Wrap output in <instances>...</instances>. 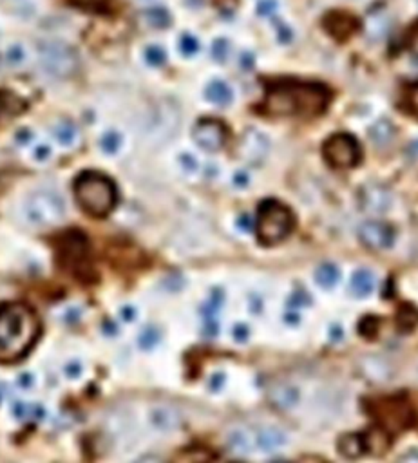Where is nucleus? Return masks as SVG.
<instances>
[{
  "mask_svg": "<svg viewBox=\"0 0 418 463\" xmlns=\"http://www.w3.org/2000/svg\"><path fill=\"white\" fill-rule=\"evenodd\" d=\"M161 340V331L156 326H145L138 335V346L143 351H152Z\"/></svg>",
  "mask_w": 418,
  "mask_h": 463,
  "instance_id": "cd10ccee",
  "label": "nucleus"
},
{
  "mask_svg": "<svg viewBox=\"0 0 418 463\" xmlns=\"http://www.w3.org/2000/svg\"><path fill=\"white\" fill-rule=\"evenodd\" d=\"M24 217L29 225L38 228H51L66 219L67 205L55 190L40 189L31 192L24 201Z\"/></svg>",
  "mask_w": 418,
  "mask_h": 463,
  "instance_id": "39448f33",
  "label": "nucleus"
},
{
  "mask_svg": "<svg viewBox=\"0 0 418 463\" xmlns=\"http://www.w3.org/2000/svg\"><path fill=\"white\" fill-rule=\"evenodd\" d=\"M331 339H333L335 342H337V340L343 339V328L337 326V324H335V326L331 328Z\"/></svg>",
  "mask_w": 418,
  "mask_h": 463,
  "instance_id": "864d4df0",
  "label": "nucleus"
},
{
  "mask_svg": "<svg viewBox=\"0 0 418 463\" xmlns=\"http://www.w3.org/2000/svg\"><path fill=\"white\" fill-rule=\"evenodd\" d=\"M371 409H373L375 418L380 422L379 427H382L384 431H389V429L402 431L410 427L413 422V411L404 400H398V398H386V400L377 402Z\"/></svg>",
  "mask_w": 418,
  "mask_h": 463,
  "instance_id": "6e6552de",
  "label": "nucleus"
},
{
  "mask_svg": "<svg viewBox=\"0 0 418 463\" xmlns=\"http://www.w3.org/2000/svg\"><path fill=\"white\" fill-rule=\"evenodd\" d=\"M42 71L55 78H67L78 69V54L60 40H44L36 47Z\"/></svg>",
  "mask_w": 418,
  "mask_h": 463,
  "instance_id": "423d86ee",
  "label": "nucleus"
},
{
  "mask_svg": "<svg viewBox=\"0 0 418 463\" xmlns=\"http://www.w3.org/2000/svg\"><path fill=\"white\" fill-rule=\"evenodd\" d=\"M226 446H229V449L232 450L233 455H250L254 447H256V443H254V434H252L250 431H245V429H236V431L230 432L229 438H226Z\"/></svg>",
  "mask_w": 418,
  "mask_h": 463,
  "instance_id": "aec40b11",
  "label": "nucleus"
},
{
  "mask_svg": "<svg viewBox=\"0 0 418 463\" xmlns=\"http://www.w3.org/2000/svg\"><path fill=\"white\" fill-rule=\"evenodd\" d=\"M287 432L278 427H261L254 432V443L263 453H273L287 446Z\"/></svg>",
  "mask_w": 418,
  "mask_h": 463,
  "instance_id": "f3484780",
  "label": "nucleus"
},
{
  "mask_svg": "<svg viewBox=\"0 0 418 463\" xmlns=\"http://www.w3.org/2000/svg\"><path fill=\"white\" fill-rule=\"evenodd\" d=\"M76 203L93 217H106L118 203V190L110 177L100 172H82L73 183Z\"/></svg>",
  "mask_w": 418,
  "mask_h": 463,
  "instance_id": "7ed1b4c3",
  "label": "nucleus"
},
{
  "mask_svg": "<svg viewBox=\"0 0 418 463\" xmlns=\"http://www.w3.org/2000/svg\"><path fill=\"white\" fill-rule=\"evenodd\" d=\"M24 109H26V103H24L20 98L9 93H0V118H2V116H6V118L17 116L18 112H22Z\"/></svg>",
  "mask_w": 418,
  "mask_h": 463,
  "instance_id": "a878e982",
  "label": "nucleus"
},
{
  "mask_svg": "<svg viewBox=\"0 0 418 463\" xmlns=\"http://www.w3.org/2000/svg\"><path fill=\"white\" fill-rule=\"evenodd\" d=\"M51 156H53V149H51V145H48V143H38V145H35V149H33V159L38 161V163L49 161Z\"/></svg>",
  "mask_w": 418,
  "mask_h": 463,
  "instance_id": "c9c22d12",
  "label": "nucleus"
},
{
  "mask_svg": "<svg viewBox=\"0 0 418 463\" xmlns=\"http://www.w3.org/2000/svg\"><path fill=\"white\" fill-rule=\"evenodd\" d=\"M396 463H418V449L405 450L404 455H401V458L396 460Z\"/></svg>",
  "mask_w": 418,
  "mask_h": 463,
  "instance_id": "37998d69",
  "label": "nucleus"
},
{
  "mask_svg": "<svg viewBox=\"0 0 418 463\" xmlns=\"http://www.w3.org/2000/svg\"><path fill=\"white\" fill-rule=\"evenodd\" d=\"M395 138V127L389 119H379L373 127L370 128V140L377 147H386L393 142Z\"/></svg>",
  "mask_w": 418,
  "mask_h": 463,
  "instance_id": "b1692460",
  "label": "nucleus"
},
{
  "mask_svg": "<svg viewBox=\"0 0 418 463\" xmlns=\"http://www.w3.org/2000/svg\"><path fill=\"white\" fill-rule=\"evenodd\" d=\"M377 286V279H375L373 272L368 268L356 270L355 274L352 275V283H349V290L356 299H366L370 297Z\"/></svg>",
  "mask_w": 418,
  "mask_h": 463,
  "instance_id": "a211bd4d",
  "label": "nucleus"
},
{
  "mask_svg": "<svg viewBox=\"0 0 418 463\" xmlns=\"http://www.w3.org/2000/svg\"><path fill=\"white\" fill-rule=\"evenodd\" d=\"M273 463H287V462H273Z\"/></svg>",
  "mask_w": 418,
  "mask_h": 463,
  "instance_id": "4d7b16f0",
  "label": "nucleus"
},
{
  "mask_svg": "<svg viewBox=\"0 0 418 463\" xmlns=\"http://www.w3.org/2000/svg\"><path fill=\"white\" fill-rule=\"evenodd\" d=\"M366 450L371 455H382L389 449V434L382 427L371 429L368 434H364Z\"/></svg>",
  "mask_w": 418,
  "mask_h": 463,
  "instance_id": "4be33fe9",
  "label": "nucleus"
},
{
  "mask_svg": "<svg viewBox=\"0 0 418 463\" xmlns=\"http://www.w3.org/2000/svg\"><path fill=\"white\" fill-rule=\"evenodd\" d=\"M284 321H287L288 324H291V326H295V324L299 322V314H297V311H294V309H290V311L284 315Z\"/></svg>",
  "mask_w": 418,
  "mask_h": 463,
  "instance_id": "3c124183",
  "label": "nucleus"
},
{
  "mask_svg": "<svg viewBox=\"0 0 418 463\" xmlns=\"http://www.w3.org/2000/svg\"><path fill=\"white\" fill-rule=\"evenodd\" d=\"M411 150H418V143H415V145L411 147Z\"/></svg>",
  "mask_w": 418,
  "mask_h": 463,
  "instance_id": "6e6d98bb",
  "label": "nucleus"
},
{
  "mask_svg": "<svg viewBox=\"0 0 418 463\" xmlns=\"http://www.w3.org/2000/svg\"><path fill=\"white\" fill-rule=\"evenodd\" d=\"M324 26L331 36H335L337 40H346L356 31L359 22L353 15L344 13V11H331L326 15Z\"/></svg>",
  "mask_w": 418,
  "mask_h": 463,
  "instance_id": "dca6fc26",
  "label": "nucleus"
},
{
  "mask_svg": "<svg viewBox=\"0 0 418 463\" xmlns=\"http://www.w3.org/2000/svg\"><path fill=\"white\" fill-rule=\"evenodd\" d=\"M134 463H165L163 462L159 456H154V455H147V456H141V458H138Z\"/></svg>",
  "mask_w": 418,
  "mask_h": 463,
  "instance_id": "09e8293b",
  "label": "nucleus"
},
{
  "mask_svg": "<svg viewBox=\"0 0 418 463\" xmlns=\"http://www.w3.org/2000/svg\"><path fill=\"white\" fill-rule=\"evenodd\" d=\"M232 337H233V340H236V342H247L248 340V337H250V328L247 326V324H236V326H233V330H232Z\"/></svg>",
  "mask_w": 418,
  "mask_h": 463,
  "instance_id": "58836bf2",
  "label": "nucleus"
},
{
  "mask_svg": "<svg viewBox=\"0 0 418 463\" xmlns=\"http://www.w3.org/2000/svg\"><path fill=\"white\" fill-rule=\"evenodd\" d=\"M223 384H225V375H221V373H217V375H214L210 379L212 391H219V389L223 388Z\"/></svg>",
  "mask_w": 418,
  "mask_h": 463,
  "instance_id": "49530a36",
  "label": "nucleus"
},
{
  "mask_svg": "<svg viewBox=\"0 0 418 463\" xmlns=\"http://www.w3.org/2000/svg\"><path fill=\"white\" fill-rule=\"evenodd\" d=\"M33 140V133H29V128H20V133L17 134V142L20 145H27Z\"/></svg>",
  "mask_w": 418,
  "mask_h": 463,
  "instance_id": "a18cd8bd",
  "label": "nucleus"
},
{
  "mask_svg": "<svg viewBox=\"0 0 418 463\" xmlns=\"http://www.w3.org/2000/svg\"><path fill=\"white\" fill-rule=\"evenodd\" d=\"M33 385V376L29 375V373H26V375L20 376V388L24 389H29Z\"/></svg>",
  "mask_w": 418,
  "mask_h": 463,
  "instance_id": "603ef678",
  "label": "nucleus"
},
{
  "mask_svg": "<svg viewBox=\"0 0 418 463\" xmlns=\"http://www.w3.org/2000/svg\"><path fill=\"white\" fill-rule=\"evenodd\" d=\"M248 308H250L252 314L259 315L263 311V299L259 295H250L248 299Z\"/></svg>",
  "mask_w": 418,
  "mask_h": 463,
  "instance_id": "79ce46f5",
  "label": "nucleus"
},
{
  "mask_svg": "<svg viewBox=\"0 0 418 463\" xmlns=\"http://www.w3.org/2000/svg\"><path fill=\"white\" fill-rule=\"evenodd\" d=\"M410 105H411V110H413L415 115L418 116V87L411 89V93H410Z\"/></svg>",
  "mask_w": 418,
  "mask_h": 463,
  "instance_id": "de8ad7c7",
  "label": "nucleus"
},
{
  "mask_svg": "<svg viewBox=\"0 0 418 463\" xmlns=\"http://www.w3.org/2000/svg\"><path fill=\"white\" fill-rule=\"evenodd\" d=\"M230 54V44L229 40L225 38H217L214 44H212V57L216 62H226Z\"/></svg>",
  "mask_w": 418,
  "mask_h": 463,
  "instance_id": "2f4dec72",
  "label": "nucleus"
},
{
  "mask_svg": "<svg viewBox=\"0 0 418 463\" xmlns=\"http://www.w3.org/2000/svg\"><path fill=\"white\" fill-rule=\"evenodd\" d=\"M248 181H250V177H248L247 172H236V176H233V185L238 186V189L248 186Z\"/></svg>",
  "mask_w": 418,
  "mask_h": 463,
  "instance_id": "c03bdc74",
  "label": "nucleus"
},
{
  "mask_svg": "<svg viewBox=\"0 0 418 463\" xmlns=\"http://www.w3.org/2000/svg\"><path fill=\"white\" fill-rule=\"evenodd\" d=\"M147 420H149L150 427L154 429L156 432H163V434L178 431L183 424L180 411L176 407L168 406V404H156V406L150 407Z\"/></svg>",
  "mask_w": 418,
  "mask_h": 463,
  "instance_id": "4468645a",
  "label": "nucleus"
},
{
  "mask_svg": "<svg viewBox=\"0 0 418 463\" xmlns=\"http://www.w3.org/2000/svg\"><path fill=\"white\" fill-rule=\"evenodd\" d=\"M73 2L89 11H106L109 8V0H73Z\"/></svg>",
  "mask_w": 418,
  "mask_h": 463,
  "instance_id": "f704fd0d",
  "label": "nucleus"
},
{
  "mask_svg": "<svg viewBox=\"0 0 418 463\" xmlns=\"http://www.w3.org/2000/svg\"><path fill=\"white\" fill-rule=\"evenodd\" d=\"M330 100L324 85L284 80L268 89L263 109L272 116H317L328 109Z\"/></svg>",
  "mask_w": 418,
  "mask_h": 463,
  "instance_id": "f257e3e1",
  "label": "nucleus"
},
{
  "mask_svg": "<svg viewBox=\"0 0 418 463\" xmlns=\"http://www.w3.org/2000/svg\"><path fill=\"white\" fill-rule=\"evenodd\" d=\"M64 373L69 380H78L84 373V366H82V362L80 360H71L67 362L66 367H64Z\"/></svg>",
  "mask_w": 418,
  "mask_h": 463,
  "instance_id": "e433bc0d",
  "label": "nucleus"
},
{
  "mask_svg": "<svg viewBox=\"0 0 418 463\" xmlns=\"http://www.w3.org/2000/svg\"><path fill=\"white\" fill-rule=\"evenodd\" d=\"M192 138L199 149L217 152L226 143V127L221 119L203 118L194 127Z\"/></svg>",
  "mask_w": 418,
  "mask_h": 463,
  "instance_id": "9b49d317",
  "label": "nucleus"
},
{
  "mask_svg": "<svg viewBox=\"0 0 418 463\" xmlns=\"http://www.w3.org/2000/svg\"><path fill=\"white\" fill-rule=\"evenodd\" d=\"M40 321L33 308L24 302L0 306V362H17L36 344Z\"/></svg>",
  "mask_w": 418,
  "mask_h": 463,
  "instance_id": "f03ea898",
  "label": "nucleus"
},
{
  "mask_svg": "<svg viewBox=\"0 0 418 463\" xmlns=\"http://www.w3.org/2000/svg\"><path fill=\"white\" fill-rule=\"evenodd\" d=\"M250 225H254V223H252L250 217H248V216H241V217H239V219H238V226H239V228H241V230H245V232H248V230L252 228Z\"/></svg>",
  "mask_w": 418,
  "mask_h": 463,
  "instance_id": "8fccbe9b",
  "label": "nucleus"
},
{
  "mask_svg": "<svg viewBox=\"0 0 418 463\" xmlns=\"http://www.w3.org/2000/svg\"><path fill=\"white\" fill-rule=\"evenodd\" d=\"M178 161H180V167L183 168V170H185L187 174L198 172V168H199L198 159L194 158L192 154H189V152H183V154H180Z\"/></svg>",
  "mask_w": 418,
  "mask_h": 463,
  "instance_id": "72a5a7b5",
  "label": "nucleus"
},
{
  "mask_svg": "<svg viewBox=\"0 0 418 463\" xmlns=\"http://www.w3.org/2000/svg\"><path fill=\"white\" fill-rule=\"evenodd\" d=\"M136 317H138V311L134 306L127 304V306H122V308H120V318H122L124 322H134L136 321Z\"/></svg>",
  "mask_w": 418,
  "mask_h": 463,
  "instance_id": "a19ab883",
  "label": "nucleus"
},
{
  "mask_svg": "<svg viewBox=\"0 0 418 463\" xmlns=\"http://www.w3.org/2000/svg\"><path fill=\"white\" fill-rule=\"evenodd\" d=\"M270 152L268 138L264 136L257 128H248L241 136V142L238 147V154L241 156L247 163L261 165L266 159Z\"/></svg>",
  "mask_w": 418,
  "mask_h": 463,
  "instance_id": "ddd939ff",
  "label": "nucleus"
},
{
  "mask_svg": "<svg viewBox=\"0 0 418 463\" xmlns=\"http://www.w3.org/2000/svg\"><path fill=\"white\" fill-rule=\"evenodd\" d=\"M205 96H207L208 102H212L214 105L219 107L230 105L233 100L232 89L229 87V84L221 82V80H214V82H210V84L207 85V89H205Z\"/></svg>",
  "mask_w": 418,
  "mask_h": 463,
  "instance_id": "412c9836",
  "label": "nucleus"
},
{
  "mask_svg": "<svg viewBox=\"0 0 418 463\" xmlns=\"http://www.w3.org/2000/svg\"><path fill=\"white\" fill-rule=\"evenodd\" d=\"M322 154L333 168H352L361 161L362 150L355 136L348 133H337L326 140Z\"/></svg>",
  "mask_w": 418,
  "mask_h": 463,
  "instance_id": "0eeeda50",
  "label": "nucleus"
},
{
  "mask_svg": "<svg viewBox=\"0 0 418 463\" xmlns=\"http://www.w3.org/2000/svg\"><path fill=\"white\" fill-rule=\"evenodd\" d=\"M268 400L275 409L291 411L301 402V391L288 382H273L268 388Z\"/></svg>",
  "mask_w": 418,
  "mask_h": 463,
  "instance_id": "2eb2a0df",
  "label": "nucleus"
},
{
  "mask_svg": "<svg viewBox=\"0 0 418 463\" xmlns=\"http://www.w3.org/2000/svg\"><path fill=\"white\" fill-rule=\"evenodd\" d=\"M27 60V51L22 44H11L6 51V62L11 67L24 66Z\"/></svg>",
  "mask_w": 418,
  "mask_h": 463,
  "instance_id": "c756f323",
  "label": "nucleus"
},
{
  "mask_svg": "<svg viewBox=\"0 0 418 463\" xmlns=\"http://www.w3.org/2000/svg\"><path fill=\"white\" fill-rule=\"evenodd\" d=\"M53 136L62 147H73L78 140V131L71 122H58L53 128Z\"/></svg>",
  "mask_w": 418,
  "mask_h": 463,
  "instance_id": "393cba45",
  "label": "nucleus"
},
{
  "mask_svg": "<svg viewBox=\"0 0 418 463\" xmlns=\"http://www.w3.org/2000/svg\"><path fill=\"white\" fill-rule=\"evenodd\" d=\"M356 235L366 248L373 251L389 250L396 241L395 226L380 219H368L361 223L356 228Z\"/></svg>",
  "mask_w": 418,
  "mask_h": 463,
  "instance_id": "1a4fd4ad",
  "label": "nucleus"
},
{
  "mask_svg": "<svg viewBox=\"0 0 418 463\" xmlns=\"http://www.w3.org/2000/svg\"><path fill=\"white\" fill-rule=\"evenodd\" d=\"M340 281V270L333 263H324L315 270V283L324 290H331Z\"/></svg>",
  "mask_w": 418,
  "mask_h": 463,
  "instance_id": "5701e85b",
  "label": "nucleus"
},
{
  "mask_svg": "<svg viewBox=\"0 0 418 463\" xmlns=\"http://www.w3.org/2000/svg\"><path fill=\"white\" fill-rule=\"evenodd\" d=\"M359 208L370 216H382L393 207V194L387 186L380 183H368L356 194Z\"/></svg>",
  "mask_w": 418,
  "mask_h": 463,
  "instance_id": "9d476101",
  "label": "nucleus"
},
{
  "mask_svg": "<svg viewBox=\"0 0 418 463\" xmlns=\"http://www.w3.org/2000/svg\"><path fill=\"white\" fill-rule=\"evenodd\" d=\"M180 51L185 57H194L199 51V40L192 35H183L180 40Z\"/></svg>",
  "mask_w": 418,
  "mask_h": 463,
  "instance_id": "473e14b6",
  "label": "nucleus"
},
{
  "mask_svg": "<svg viewBox=\"0 0 418 463\" xmlns=\"http://www.w3.org/2000/svg\"><path fill=\"white\" fill-rule=\"evenodd\" d=\"M143 57H145V62L152 67H159L165 64L167 60V53H165V49L161 45H147L145 51H143Z\"/></svg>",
  "mask_w": 418,
  "mask_h": 463,
  "instance_id": "7c9ffc66",
  "label": "nucleus"
},
{
  "mask_svg": "<svg viewBox=\"0 0 418 463\" xmlns=\"http://www.w3.org/2000/svg\"><path fill=\"white\" fill-rule=\"evenodd\" d=\"M359 375L373 385L387 384L393 379V364L380 355H364L356 360Z\"/></svg>",
  "mask_w": 418,
  "mask_h": 463,
  "instance_id": "f8f14e48",
  "label": "nucleus"
},
{
  "mask_svg": "<svg viewBox=\"0 0 418 463\" xmlns=\"http://www.w3.org/2000/svg\"><path fill=\"white\" fill-rule=\"evenodd\" d=\"M124 145V136L115 131V128H109L106 133L100 136V149L106 152L107 156H115L118 154L120 149Z\"/></svg>",
  "mask_w": 418,
  "mask_h": 463,
  "instance_id": "bb28decb",
  "label": "nucleus"
},
{
  "mask_svg": "<svg viewBox=\"0 0 418 463\" xmlns=\"http://www.w3.org/2000/svg\"><path fill=\"white\" fill-rule=\"evenodd\" d=\"M295 217L287 205L275 199H266L257 208V216L254 221V230L264 247H275L282 243L294 232Z\"/></svg>",
  "mask_w": 418,
  "mask_h": 463,
  "instance_id": "20e7f679",
  "label": "nucleus"
},
{
  "mask_svg": "<svg viewBox=\"0 0 418 463\" xmlns=\"http://www.w3.org/2000/svg\"><path fill=\"white\" fill-rule=\"evenodd\" d=\"M145 22L154 29H163L171 24V15H168L167 9L150 8L145 11Z\"/></svg>",
  "mask_w": 418,
  "mask_h": 463,
  "instance_id": "c85d7f7f",
  "label": "nucleus"
},
{
  "mask_svg": "<svg viewBox=\"0 0 418 463\" xmlns=\"http://www.w3.org/2000/svg\"><path fill=\"white\" fill-rule=\"evenodd\" d=\"M257 11H259L261 17H272L278 11V0H261Z\"/></svg>",
  "mask_w": 418,
  "mask_h": 463,
  "instance_id": "4c0bfd02",
  "label": "nucleus"
},
{
  "mask_svg": "<svg viewBox=\"0 0 418 463\" xmlns=\"http://www.w3.org/2000/svg\"><path fill=\"white\" fill-rule=\"evenodd\" d=\"M411 47H413L415 53L418 54V29H415V33H413V38H411Z\"/></svg>",
  "mask_w": 418,
  "mask_h": 463,
  "instance_id": "5fc2aeb1",
  "label": "nucleus"
},
{
  "mask_svg": "<svg viewBox=\"0 0 418 463\" xmlns=\"http://www.w3.org/2000/svg\"><path fill=\"white\" fill-rule=\"evenodd\" d=\"M337 449H339V453L344 456V458L348 460L362 458V456L368 453V450H366L364 434H355V432L344 434V436L339 438Z\"/></svg>",
  "mask_w": 418,
  "mask_h": 463,
  "instance_id": "6ab92c4d",
  "label": "nucleus"
},
{
  "mask_svg": "<svg viewBox=\"0 0 418 463\" xmlns=\"http://www.w3.org/2000/svg\"><path fill=\"white\" fill-rule=\"evenodd\" d=\"M413 315H418L417 309H411L410 308V311H404V309H402L401 314H398V317H396V318H398V324H401V326L415 328V324H417L418 317L413 318Z\"/></svg>",
  "mask_w": 418,
  "mask_h": 463,
  "instance_id": "ea45409f",
  "label": "nucleus"
}]
</instances>
